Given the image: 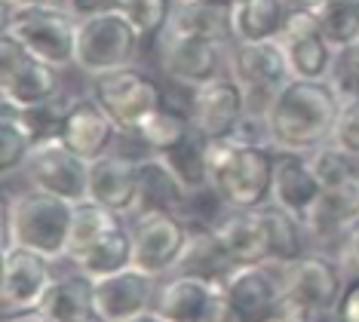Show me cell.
<instances>
[{
	"label": "cell",
	"mask_w": 359,
	"mask_h": 322,
	"mask_svg": "<svg viewBox=\"0 0 359 322\" xmlns=\"http://www.w3.org/2000/svg\"><path fill=\"white\" fill-rule=\"evenodd\" d=\"M292 10L285 0H240L233 6V40L240 43H261L280 40Z\"/></svg>",
	"instance_id": "obj_25"
},
{
	"label": "cell",
	"mask_w": 359,
	"mask_h": 322,
	"mask_svg": "<svg viewBox=\"0 0 359 322\" xmlns=\"http://www.w3.org/2000/svg\"><path fill=\"white\" fill-rule=\"evenodd\" d=\"M332 145H338V147H344L347 154L359 156V98L341 102V114H338V123H334Z\"/></svg>",
	"instance_id": "obj_36"
},
{
	"label": "cell",
	"mask_w": 359,
	"mask_h": 322,
	"mask_svg": "<svg viewBox=\"0 0 359 322\" xmlns=\"http://www.w3.org/2000/svg\"><path fill=\"white\" fill-rule=\"evenodd\" d=\"M271 322H313V319H304V316H298V313H289V310H285L283 316H276V319H271Z\"/></svg>",
	"instance_id": "obj_45"
},
{
	"label": "cell",
	"mask_w": 359,
	"mask_h": 322,
	"mask_svg": "<svg viewBox=\"0 0 359 322\" xmlns=\"http://www.w3.org/2000/svg\"><path fill=\"white\" fill-rule=\"evenodd\" d=\"M212 230L233 264H289L313 246L307 227L276 203L243 212L224 209Z\"/></svg>",
	"instance_id": "obj_1"
},
{
	"label": "cell",
	"mask_w": 359,
	"mask_h": 322,
	"mask_svg": "<svg viewBox=\"0 0 359 322\" xmlns=\"http://www.w3.org/2000/svg\"><path fill=\"white\" fill-rule=\"evenodd\" d=\"M313 19L334 49L359 40V0H323Z\"/></svg>",
	"instance_id": "obj_34"
},
{
	"label": "cell",
	"mask_w": 359,
	"mask_h": 322,
	"mask_svg": "<svg viewBox=\"0 0 359 322\" xmlns=\"http://www.w3.org/2000/svg\"><path fill=\"white\" fill-rule=\"evenodd\" d=\"M89 166L93 163L77 156L62 138H46L37 142L19 175L34 191H46L68 203H83L89 200Z\"/></svg>",
	"instance_id": "obj_13"
},
{
	"label": "cell",
	"mask_w": 359,
	"mask_h": 322,
	"mask_svg": "<svg viewBox=\"0 0 359 322\" xmlns=\"http://www.w3.org/2000/svg\"><path fill=\"white\" fill-rule=\"evenodd\" d=\"M332 322H359V276H350L344 286L338 307H334Z\"/></svg>",
	"instance_id": "obj_38"
},
{
	"label": "cell",
	"mask_w": 359,
	"mask_h": 322,
	"mask_svg": "<svg viewBox=\"0 0 359 322\" xmlns=\"http://www.w3.org/2000/svg\"><path fill=\"white\" fill-rule=\"evenodd\" d=\"M285 4H289L292 13H307V15H313L316 10H320L323 0H285Z\"/></svg>",
	"instance_id": "obj_41"
},
{
	"label": "cell",
	"mask_w": 359,
	"mask_h": 322,
	"mask_svg": "<svg viewBox=\"0 0 359 322\" xmlns=\"http://www.w3.org/2000/svg\"><path fill=\"white\" fill-rule=\"evenodd\" d=\"M222 288L249 322H271L285 313L280 264H236Z\"/></svg>",
	"instance_id": "obj_15"
},
{
	"label": "cell",
	"mask_w": 359,
	"mask_h": 322,
	"mask_svg": "<svg viewBox=\"0 0 359 322\" xmlns=\"http://www.w3.org/2000/svg\"><path fill=\"white\" fill-rule=\"evenodd\" d=\"M184 4H206V6H222V10H233L240 0H184Z\"/></svg>",
	"instance_id": "obj_43"
},
{
	"label": "cell",
	"mask_w": 359,
	"mask_h": 322,
	"mask_svg": "<svg viewBox=\"0 0 359 322\" xmlns=\"http://www.w3.org/2000/svg\"><path fill=\"white\" fill-rule=\"evenodd\" d=\"M62 68L37 59L13 37H0V95L15 111L50 105L65 95Z\"/></svg>",
	"instance_id": "obj_9"
},
{
	"label": "cell",
	"mask_w": 359,
	"mask_h": 322,
	"mask_svg": "<svg viewBox=\"0 0 359 322\" xmlns=\"http://www.w3.org/2000/svg\"><path fill=\"white\" fill-rule=\"evenodd\" d=\"M227 53H231V43L178 34V31H163V37L157 40V62L163 77L172 86L184 89H197L227 74Z\"/></svg>",
	"instance_id": "obj_12"
},
{
	"label": "cell",
	"mask_w": 359,
	"mask_h": 322,
	"mask_svg": "<svg viewBox=\"0 0 359 322\" xmlns=\"http://www.w3.org/2000/svg\"><path fill=\"white\" fill-rule=\"evenodd\" d=\"M329 83L334 86V93L341 95V102H347V98H359V40L356 43H347V46L334 49Z\"/></svg>",
	"instance_id": "obj_35"
},
{
	"label": "cell",
	"mask_w": 359,
	"mask_h": 322,
	"mask_svg": "<svg viewBox=\"0 0 359 322\" xmlns=\"http://www.w3.org/2000/svg\"><path fill=\"white\" fill-rule=\"evenodd\" d=\"M129 230H133V264L163 279L178 267L191 243L194 224L178 212H135L129 218Z\"/></svg>",
	"instance_id": "obj_11"
},
{
	"label": "cell",
	"mask_w": 359,
	"mask_h": 322,
	"mask_svg": "<svg viewBox=\"0 0 359 322\" xmlns=\"http://www.w3.org/2000/svg\"><path fill=\"white\" fill-rule=\"evenodd\" d=\"M218 292H222V283H215V279L175 270V274L160 279L154 310L166 322H200Z\"/></svg>",
	"instance_id": "obj_22"
},
{
	"label": "cell",
	"mask_w": 359,
	"mask_h": 322,
	"mask_svg": "<svg viewBox=\"0 0 359 322\" xmlns=\"http://www.w3.org/2000/svg\"><path fill=\"white\" fill-rule=\"evenodd\" d=\"M4 322H50L43 310H19V313H4Z\"/></svg>",
	"instance_id": "obj_40"
},
{
	"label": "cell",
	"mask_w": 359,
	"mask_h": 322,
	"mask_svg": "<svg viewBox=\"0 0 359 322\" xmlns=\"http://www.w3.org/2000/svg\"><path fill=\"white\" fill-rule=\"evenodd\" d=\"M191 191L163 156H138V212H187Z\"/></svg>",
	"instance_id": "obj_23"
},
{
	"label": "cell",
	"mask_w": 359,
	"mask_h": 322,
	"mask_svg": "<svg viewBox=\"0 0 359 322\" xmlns=\"http://www.w3.org/2000/svg\"><path fill=\"white\" fill-rule=\"evenodd\" d=\"M273 145L227 138V142H209L206 147V178L224 209L243 212L273 203Z\"/></svg>",
	"instance_id": "obj_3"
},
{
	"label": "cell",
	"mask_w": 359,
	"mask_h": 322,
	"mask_svg": "<svg viewBox=\"0 0 359 322\" xmlns=\"http://www.w3.org/2000/svg\"><path fill=\"white\" fill-rule=\"evenodd\" d=\"M187 114L200 135H206L209 142H227L246 123L249 98L227 71L187 93Z\"/></svg>",
	"instance_id": "obj_14"
},
{
	"label": "cell",
	"mask_w": 359,
	"mask_h": 322,
	"mask_svg": "<svg viewBox=\"0 0 359 322\" xmlns=\"http://www.w3.org/2000/svg\"><path fill=\"white\" fill-rule=\"evenodd\" d=\"M31 4H65V0H4V10H15V6H31Z\"/></svg>",
	"instance_id": "obj_42"
},
{
	"label": "cell",
	"mask_w": 359,
	"mask_h": 322,
	"mask_svg": "<svg viewBox=\"0 0 359 322\" xmlns=\"http://www.w3.org/2000/svg\"><path fill=\"white\" fill-rule=\"evenodd\" d=\"M280 43L285 49V59H289L292 77L329 80L332 62H334V46H332V40L323 34V28L316 25L313 15L292 13Z\"/></svg>",
	"instance_id": "obj_20"
},
{
	"label": "cell",
	"mask_w": 359,
	"mask_h": 322,
	"mask_svg": "<svg viewBox=\"0 0 359 322\" xmlns=\"http://www.w3.org/2000/svg\"><path fill=\"white\" fill-rule=\"evenodd\" d=\"M86 322H108V319H102L99 313H95V316H93V319H86Z\"/></svg>",
	"instance_id": "obj_46"
},
{
	"label": "cell",
	"mask_w": 359,
	"mask_h": 322,
	"mask_svg": "<svg viewBox=\"0 0 359 322\" xmlns=\"http://www.w3.org/2000/svg\"><path fill=\"white\" fill-rule=\"evenodd\" d=\"M325 194L320 175H316L310 154L298 151H276V169H273V203L285 209L292 218L307 224L313 209L320 206Z\"/></svg>",
	"instance_id": "obj_19"
},
{
	"label": "cell",
	"mask_w": 359,
	"mask_h": 322,
	"mask_svg": "<svg viewBox=\"0 0 359 322\" xmlns=\"http://www.w3.org/2000/svg\"><path fill=\"white\" fill-rule=\"evenodd\" d=\"M71 267L83 270V274H89L93 279L111 276V274H117V270L133 267V230H129V218L120 227H114L99 246H93V249L80 261L71 264Z\"/></svg>",
	"instance_id": "obj_30"
},
{
	"label": "cell",
	"mask_w": 359,
	"mask_h": 322,
	"mask_svg": "<svg viewBox=\"0 0 359 322\" xmlns=\"http://www.w3.org/2000/svg\"><path fill=\"white\" fill-rule=\"evenodd\" d=\"M74 206L62 196L25 187L19 194H6L4 203V249L22 246L53 264L68 258V236L74 221Z\"/></svg>",
	"instance_id": "obj_4"
},
{
	"label": "cell",
	"mask_w": 359,
	"mask_h": 322,
	"mask_svg": "<svg viewBox=\"0 0 359 322\" xmlns=\"http://www.w3.org/2000/svg\"><path fill=\"white\" fill-rule=\"evenodd\" d=\"M341 114V95L329 80H292L267 107V129L276 151L313 154L329 145Z\"/></svg>",
	"instance_id": "obj_2"
},
{
	"label": "cell",
	"mask_w": 359,
	"mask_h": 322,
	"mask_svg": "<svg viewBox=\"0 0 359 322\" xmlns=\"http://www.w3.org/2000/svg\"><path fill=\"white\" fill-rule=\"evenodd\" d=\"M227 71L246 93L249 111L264 114V117L273 98L295 80L280 40H261V43L233 40L231 53H227Z\"/></svg>",
	"instance_id": "obj_8"
},
{
	"label": "cell",
	"mask_w": 359,
	"mask_h": 322,
	"mask_svg": "<svg viewBox=\"0 0 359 322\" xmlns=\"http://www.w3.org/2000/svg\"><path fill=\"white\" fill-rule=\"evenodd\" d=\"M37 310H43L50 316V322L93 319L95 316V279L77 267H71L68 274H59Z\"/></svg>",
	"instance_id": "obj_24"
},
{
	"label": "cell",
	"mask_w": 359,
	"mask_h": 322,
	"mask_svg": "<svg viewBox=\"0 0 359 322\" xmlns=\"http://www.w3.org/2000/svg\"><path fill=\"white\" fill-rule=\"evenodd\" d=\"M191 132H194V123H191L187 107H182V105L175 107V105H169V98H166V105H163L160 111H154L142 126L126 132V135H135L138 145L144 147V154H169L172 147L182 145Z\"/></svg>",
	"instance_id": "obj_27"
},
{
	"label": "cell",
	"mask_w": 359,
	"mask_h": 322,
	"mask_svg": "<svg viewBox=\"0 0 359 322\" xmlns=\"http://www.w3.org/2000/svg\"><path fill=\"white\" fill-rule=\"evenodd\" d=\"M34 147L37 135L28 126V120L22 117V111L4 105V114H0V172H4V178L19 175Z\"/></svg>",
	"instance_id": "obj_31"
},
{
	"label": "cell",
	"mask_w": 359,
	"mask_h": 322,
	"mask_svg": "<svg viewBox=\"0 0 359 322\" xmlns=\"http://www.w3.org/2000/svg\"><path fill=\"white\" fill-rule=\"evenodd\" d=\"M332 252L338 255V261L344 264V270L350 276H359V215L341 230V236H338V243H334Z\"/></svg>",
	"instance_id": "obj_37"
},
{
	"label": "cell",
	"mask_w": 359,
	"mask_h": 322,
	"mask_svg": "<svg viewBox=\"0 0 359 322\" xmlns=\"http://www.w3.org/2000/svg\"><path fill=\"white\" fill-rule=\"evenodd\" d=\"M129 322H166V319H163L157 310H144L142 316H135V319H129Z\"/></svg>",
	"instance_id": "obj_44"
},
{
	"label": "cell",
	"mask_w": 359,
	"mask_h": 322,
	"mask_svg": "<svg viewBox=\"0 0 359 322\" xmlns=\"http://www.w3.org/2000/svg\"><path fill=\"white\" fill-rule=\"evenodd\" d=\"M53 261L43 255L22 249V246H6L4 261H0V304L4 313L37 310L43 304L46 292L55 283Z\"/></svg>",
	"instance_id": "obj_16"
},
{
	"label": "cell",
	"mask_w": 359,
	"mask_h": 322,
	"mask_svg": "<svg viewBox=\"0 0 359 322\" xmlns=\"http://www.w3.org/2000/svg\"><path fill=\"white\" fill-rule=\"evenodd\" d=\"M316 175H320L325 191H338V187H353L359 185V156L347 154L338 145H323L310 154Z\"/></svg>",
	"instance_id": "obj_33"
},
{
	"label": "cell",
	"mask_w": 359,
	"mask_h": 322,
	"mask_svg": "<svg viewBox=\"0 0 359 322\" xmlns=\"http://www.w3.org/2000/svg\"><path fill=\"white\" fill-rule=\"evenodd\" d=\"M89 80H93L89 83V95L111 114V120L123 132L138 129L154 111H160L166 105L163 86L138 65L99 74V77H89Z\"/></svg>",
	"instance_id": "obj_10"
},
{
	"label": "cell",
	"mask_w": 359,
	"mask_h": 322,
	"mask_svg": "<svg viewBox=\"0 0 359 322\" xmlns=\"http://www.w3.org/2000/svg\"><path fill=\"white\" fill-rule=\"evenodd\" d=\"M77 25L80 19L65 4H31L4 13V34L62 71L74 65Z\"/></svg>",
	"instance_id": "obj_6"
},
{
	"label": "cell",
	"mask_w": 359,
	"mask_h": 322,
	"mask_svg": "<svg viewBox=\"0 0 359 322\" xmlns=\"http://www.w3.org/2000/svg\"><path fill=\"white\" fill-rule=\"evenodd\" d=\"M166 31H178V34H194V37L218 40V43H233V10L175 0L172 19H169V28Z\"/></svg>",
	"instance_id": "obj_28"
},
{
	"label": "cell",
	"mask_w": 359,
	"mask_h": 322,
	"mask_svg": "<svg viewBox=\"0 0 359 322\" xmlns=\"http://www.w3.org/2000/svg\"><path fill=\"white\" fill-rule=\"evenodd\" d=\"M120 135H123V129L111 120V114L93 95L71 102L68 114H65V123H62V132H59L62 142L77 156H83L86 163H95L117 151Z\"/></svg>",
	"instance_id": "obj_17"
},
{
	"label": "cell",
	"mask_w": 359,
	"mask_h": 322,
	"mask_svg": "<svg viewBox=\"0 0 359 322\" xmlns=\"http://www.w3.org/2000/svg\"><path fill=\"white\" fill-rule=\"evenodd\" d=\"M200 322H249V319L233 307L231 298H227L224 288H222V292L215 295V301L209 304V310L203 313V319H200Z\"/></svg>",
	"instance_id": "obj_39"
},
{
	"label": "cell",
	"mask_w": 359,
	"mask_h": 322,
	"mask_svg": "<svg viewBox=\"0 0 359 322\" xmlns=\"http://www.w3.org/2000/svg\"><path fill=\"white\" fill-rule=\"evenodd\" d=\"M157 288L160 276L135 267V264L111 276H99L95 279V313L108 322H129L142 316L144 310H154Z\"/></svg>",
	"instance_id": "obj_18"
},
{
	"label": "cell",
	"mask_w": 359,
	"mask_h": 322,
	"mask_svg": "<svg viewBox=\"0 0 359 322\" xmlns=\"http://www.w3.org/2000/svg\"><path fill=\"white\" fill-rule=\"evenodd\" d=\"M144 40L117 10H104L83 15L77 25V55L74 68H80L86 77L129 68L142 55Z\"/></svg>",
	"instance_id": "obj_7"
},
{
	"label": "cell",
	"mask_w": 359,
	"mask_h": 322,
	"mask_svg": "<svg viewBox=\"0 0 359 322\" xmlns=\"http://www.w3.org/2000/svg\"><path fill=\"white\" fill-rule=\"evenodd\" d=\"M175 0H114V10L138 31L144 43H157L169 28Z\"/></svg>",
	"instance_id": "obj_32"
},
{
	"label": "cell",
	"mask_w": 359,
	"mask_h": 322,
	"mask_svg": "<svg viewBox=\"0 0 359 322\" xmlns=\"http://www.w3.org/2000/svg\"><path fill=\"white\" fill-rule=\"evenodd\" d=\"M236 267L233 258L227 255V249L222 246L218 234L209 227H194L191 234V243L182 255L175 270H184V274H197V276H206V279H215V283H224V276ZM172 270V274H175Z\"/></svg>",
	"instance_id": "obj_29"
},
{
	"label": "cell",
	"mask_w": 359,
	"mask_h": 322,
	"mask_svg": "<svg viewBox=\"0 0 359 322\" xmlns=\"http://www.w3.org/2000/svg\"><path fill=\"white\" fill-rule=\"evenodd\" d=\"M126 221V215L108 209V206L95 203V200H83L74 206V221H71V236H68V264L80 261L83 255L99 246L114 227H120Z\"/></svg>",
	"instance_id": "obj_26"
},
{
	"label": "cell",
	"mask_w": 359,
	"mask_h": 322,
	"mask_svg": "<svg viewBox=\"0 0 359 322\" xmlns=\"http://www.w3.org/2000/svg\"><path fill=\"white\" fill-rule=\"evenodd\" d=\"M280 270L285 288V310L313 322H325L334 316V307H338L350 279L338 255L320 249V246H310L295 261L280 264Z\"/></svg>",
	"instance_id": "obj_5"
},
{
	"label": "cell",
	"mask_w": 359,
	"mask_h": 322,
	"mask_svg": "<svg viewBox=\"0 0 359 322\" xmlns=\"http://www.w3.org/2000/svg\"><path fill=\"white\" fill-rule=\"evenodd\" d=\"M89 200L133 218L138 212V156L114 151L89 166Z\"/></svg>",
	"instance_id": "obj_21"
}]
</instances>
